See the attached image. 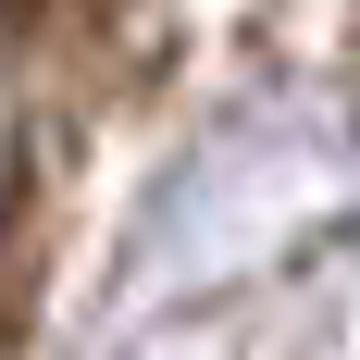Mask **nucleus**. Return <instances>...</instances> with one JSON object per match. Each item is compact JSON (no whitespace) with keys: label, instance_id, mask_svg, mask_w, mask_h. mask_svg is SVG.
Masks as SVG:
<instances>
[{"label":"nucleus","instance_id":"obj_1","mask_svg":"<svg viewBox=\"0 0 360 360\" xmlns=\"http://www.w3.org/2000/svg\"><path fill=\"white\" fill-rule=\"evenodd\" d=\"M0 13H37V0H0Z\"/></svg>","mask_w":360,"mask_h":360}]
</instances>
